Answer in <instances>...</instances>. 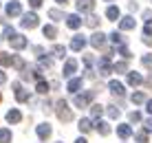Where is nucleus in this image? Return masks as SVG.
Segmentation results:
<instances>
[{
    "instance_id": "obj_35",
    "label": "nucleus",
    "mask_w": 152,
    "mask_h": 143,
    "mask_svg": "<svg viewBox=\"0 0 152 143\" xmlns=\"http://www.w3.org/2000/svg\"><path fill=\"white\" fill-rule=\"evenodd\" d=\"M49 18H53V20H62V18H64V13L57 11V9H51V11H49Z\"/></svg>"
},
{
    "instance_id": "obj_2",
    "label": "nucleus",
    "mask_w": 152,
    "mask_h": 143,
    "mask_svg": "<svg viewBox=\"0 0 152 143\" xmlns=\"http://www.w3.org/2000/svg\"><path fill=\"white\" fill-rule=\"evenodd\" d=\"M57 117H60V121H71L73 119V112H71V108H69V104L64 101V99H60L57 101Z\"/></svg>"
},
{
    "instance_id": "obj_18",
    "label": "nucleus",
    "mask_w": 152,
    "mask_h": 143,
    "mask_svg": "<svg viewBox=\"0 0 152 143\" xmlns=\"http://www.w3.org/2000/svg\"><path fill=\"white\" fill-rule=\"evenodd\" d=\"M141 82H143V77H141L139 73H134V71H128V84H130V86H139Z\"/></svg>"
},
{
    "instance_id": "obj_40",
    "label": "nucleus",
    "mask_w": 152,
    "mask_h": 143,
    "mask_svg": "<svg viewBox=\"0 0 152 143\" xmlns=\"http://www.w3.org/2000/svg\"><path fill=\"white\" fill-rule=\"evenodd\" d=\"M143 38H152V22L145 24V29H143Z\"/></svg>"
},
{
    "instance_id": "obj_15",
    "label": "nucleus",
    "mask_w": 152,
    "mask_h": 143,
    "mask_svg": "<svg viewBox=\"0 0 152 143\" xmlns=\"http://www.w3.org/2000/svg\"><path fill=\"white\" fill-rule=\"evenodd\" d=\"M117 134L121 136V139H128V136H132V128H130L128 123H121V125H117Z\"/></svg>"
},
{
    "instance_id": "obj_36",
    "label": "nucleus",
    "mask_w": 152,
    "mask_h": 143,
    "mask_svg": "<svg viewBox=\"0 0 152 143\" xmlns=\"http://www.w3.org/2000/svg\"><path fill=\"white\" fill-rule=\"evenodd\" d=\"M119 53H121V55H124V60H130V57H132V55H130V51H128V46H126V44H121V46H119Z\"/></svg>"
},
{
    "instance_id": "obj_28",
    "label": "nucleus",
    "mask_w": 152,
    "mask_h": 143,
    "mask_svg": "<svg viewBox=\"0 0 152 143\" xmlns=\"http://www.w3.org/2000/svg\"><path fill=\"white\" fill-rule=\"evenodd\" d=\"M11 60H13V55H9V53H0V66H11Z\"/></svg>"
},
{
    "instance_id": "obj_4",
    "label": "nucleus",
    "mask_w": 152,
    "mask_h": 143,
    "mask_svg": "<svg viewBox=\"0 0 152 143\" xmlns=\"http://www.w3.org/2000/svg\"><path fill=\"white\" fill-rule=\"evenodd\" d=\"M9 44H11V49H24L27 46V38L24 35H20V33H13L11 38H9Z\"/></svg>"
},
{
    "instance_id": "obj_46",
    "label": "nucleus",
    "mask_w": 152,
    "mask_h": 143,
    "mask_svg": "<svg viewBox=\"0 0 152 143\" xmlns=\"http://www.w3.org/2000/svg\"><path fill=\"white\" fill-rule=\"evenodd\" d=\"M145 110L152 115V99H148V101H145Z\"/></svg>"
},
{
    "instance_id": "obj_23",
    "label": "nucleus",
    "mask_w": 152,
    "mask_h": 143,
    "mask_svg": "<svg viewBox=\"0 0 152 143\" xmlns=\"http://www.w3.org/2000/svg\"><path fill=\"white\" fill-rule=\"evenodd\" d=\"M130 101H132L134 106H139V104L145 101V95L143 93H132V95H130Z\"/></svg>"
},
{
    "instance_id": "obj_14",
    "label": "nucleus",
    "mask_w": 152,
    "mask_h": 143,
    "mask_svg": "<svg viewBox=\"0 0 152 143\" xmlns=\"http://www.w3.org/2000/svg\"><path fill=\"white\" fill-rule=\"evenodd\" d=\"M66 24H69L71 29H80V26H82V18L77 13H71L69 18H66Z\"/></svg>"
},
{
    "instance_id": "obj_31",
    "label": "nucleus",
    "mask_w": 152,
    "mask_h": 143,
    "mask_svg": "<svg viewBox=\"0 0 152 143\" xmlns=\"http://www.w3.org/2000/svg\"><path fill=\"white\" fill-rule=\"evenodd\" d=\"M91 128H93L91 119H82V121H80V130H82V132H91Z\"/></svg>"
},
{
    "instance_id": "obj_10",
    "label": "nucleus",
    "mask_w": 152,
    "mask_h": 143,
    "mask_svg": "<svg viewBox=\"0 0 152 143\" xmlns=\"http://www.w3.org/2000/svg\"><path fill=\"white\" fill-rule=\"evenodd\" d=\"M134 24H137V22H134L132 15H126V18L119 20V29H121V31H130V29H134Z\"/></svg>"
},
{
    "instance_id": "obj_20",
    "label": "nucleus",
    "mask_w": 152,
    "mask_h": 143,
    "mask_svg": "<svg viewBox=\"0 0 152 143\" xmlns=\"http://www.w3.org/2000/svg\"><path fill=\"white\" fill-rule=\"evenodd\" d=\"M20 119H22L20 110H9V112H7V121H9V123H20Z\"/></svg>"
},
{
    "instance_id": "obj_11",
    "label": "nucleus",
    "mask_w": 152,
    "mask_h": 143,
    "mask_svg": "<svg viewBox=\"0 0 152 143\" xmlns=\"http://www.w3.org/2000/svg\"><path fill=\"white\" fill-rule=\"evenodd\" d=\"M84 46H86V38H84V35H75V38L71 40V49L73 51H82Z\"/></svg>"
},
{
    "instance_id": "obj_12",
    "label": "nucleus",
    "mask_w": 152,
    "mask_h": 143,
    "mask_svg": "<svg viewBox=\"0 0 152 143\" xmlns=\"http://www.w3.org/2000/svg\"><path fill=\"white\" fill-rule=\"evenodd\" d=\"M75 68H77V62H75V60H66L64 68H62V75H64V77H71L73 73H75Z\"/></svg>"
},
{
    "instance_id": "obj_6",
    "label": "nucleus",
    "mask_w": 152,
    "mask_h": 143,
    "mask_svg": "<svg viewBox=\"0 0 152 143\" xmlns=\"http://www.w3.org/2000/svg\"><path fill=\"white\" fill-rule=\"evenodd\" d=\"M113 73V66H110V57L104 55L102 60H99V75H110Z\"/></svg>"
},
{
    "instance_id": "obj_13",
    "label": "nucleus",
    "mask_w": 152,
    "mask_h": 143,
    "mask_svg": "<svg viewBox=\"0 0 152 143\" xmlns=\"http://www.w3.org/2000/svg\"><path fill=\"white\" fill-rule=\"evenodd\" d=\"M95 130H97L102 136H108V134H110V125H108L106 121H99V119L95 121Z\"/></svg>"
},
{
    "instance_id": "obj_27",
    "label": "nucleus",
    "mask_w": 152,
    "mask_h": 143,
    "mask_svg": "<svg viewBox=\"0 0 152 143\" xmlns=\"http://www.w3.org/2000/svg\"><path fill=\"white\" fill-rule=\"evenodd\" d=\"M91 115H93V117H95V119H99V117H102V115H104V106H99V104L91 106Z\"/></svg>"
},
{
    "instance_id": "obj_9",
    "label": "nucleus",
    "mask_w": 152,
    "mask_h": 143,
    "mask_svg": "<svg viewBox=\"0 0 152 143\" xmlns=\"http://www.w3.org/2000/svg\"><path fill=\"white\" fill-rule=\"evenodd\" d=\"M91 44L95 46V49H102V46L106 44V35H104L102 31H97V33H93V35H91Z\"/></svg>"
},
{
    "instance_id": "obj_34",
    "label": "nucleus",
    "mask_w": 152,
    "mask_h": 143,
    "mask_svg": "<svg viewBox=\"0 0 152 143\" xmlns=\"http://www.w3.org/2000/svg\"><path fill=\"white\" fill-rule=\"evenodd\" d=\"M110 40H113L117 46H121V44H124V38H121V33H117V31H115V33L110 35Z\"/></svg>"
},
{
    "instance_id": "obj_7",
    "label": "nucleus",
    "mask_w": 152,
    "mask_h": 143,
    "mask_svg": "<svg viewBox=\"0 0 152 143\" xmlns=\"http://www.w3.org/2000/svg\"><path fill=\"white\" fill-rule=\"evenodd\" d=\"M22 13V4L18 2V0H11V2H7V15L9 18H13V15H20Z\"/></svg>"
},
{
    "instance_id": "obj_19",
    "label": "nucleus",
    "mask_w": 152,
    "mask_h": 143,
    "mask_svg": "<svg viewBox=\"0 0 152 143\" xmlns=\"http://www.w3.org/2000/svg\"><path fill=\"white\" fill-rule=\"evenodd\" d=\"M38 136H40L42 141H44V139H49V136H51V125H49V123H42V125H38Z\"/></svg>"
},
{
    "instance_id": "obj_50",
    "label": "nucleus",
    "mask_w": 152,
    "mask_h": 143,
    "mask_svg": "<svg viewBox=\"0 0 152 143\" xmlns=\"http://www.w3.org/2000/svg\"><path fill=\"white\" fill-rule=\"evenodd\" d=\"M108 2H110V0H108Z\"/></svg>"
},
{
    "instance_id": "obj_24",
    "label": "nucleus",
    "mask_w": 152,
    "mask_h": 143,
    "mask_svg": "<svg viewBox=\"0 0 152 143\" xmlns=\"http://www.w3.org/2000/svg\"><path fill=\"white\" fill-rule=\"evenodd\" d=\"M113 73H128V62H117V64H113Z\"/></svg>"
},
{
    "instance_id": "obj_45",
    "label": "nucleus",
    "mask_w": 152,
    "mask_h": 143,
    "mask_svg": "<svg viewBox=\"0 0 152 143\" xmlns=\"http://www.w3.org/2000/svg\"><path fill=\"white\" fill-rule=\"evenodd\" d=\"M84 64H86V66H93V57L86 55V57H84Z\"/></svg>"
},
{
    "instance_id": "obj_1",
    "label": "nucleus",
    "mask_w": 152,
    "mask_h": 143,
    "mask_svg": "<svg viewBox=\"0 0 152 143\" xmlns=\"http://www.w3.org/2000/svg\"><path fill=\"white\" fill-rule=\"evenodd\" d=\"M93 99H95V90H86L82 95H75V97H73V104H75L77 108H86Z\"/></svg>"
},
{
    "instance_id": "obj_5",
    "label": "nucleus",
    "mask_w": 152,
    "mask_h": 143,
    "mask_svg": "<svg viewBox=\"0 0 152 143\" xmlns=\"http://www.w3.org/2000/svg\"><path fill=\"white\" fill-rule=\"evenodd\" d=\"M13 90H15V99H18L20 104H24V101H29V90H24L22 86H20L18 82H13Z\"/></svg>"
},
{
    "instance_id": "obj_38",
    "label": "nucleus",
    "mask_w": 152,
    "mask_h": 143,
    "mask_svg": "<svg viewBox=\"0 0 152 143\" xmlns=\"http://www.w3.org/2000/svg\"><path fill=\"white\" fill-rule=\"evenodd\" d=\"M40 66L42 68H51V66H53V62H51L49 57H40Z\"/></svg>"
},
{
    "instance_id": "obj_3",
    "label": "nucleus",
    "mask_w": 152,
    "mask_h": 143,
    "mask_svg": "<svg viewBox=\"0 0 152 143\" xmlns=\"http://www.w3.org/2000/svg\"><path fill=\"white\" fill-rule=\"evenodd\" d=\"M20 26H22V29H35V26H38V15L35 13H24L22 20H20Z\"/></svg>"
},
{
    "instance_id": "obj_49",
    "label": "nucleus",
    "mask_w": 152,
    "mask_h": 143,
    "mask_svg": "<svg viewBox=\"0 0 152 143\" xmlns=\"http://www.w3.org/2000/svg\"><path fill=\"white\" fill-rule=\"evenodd\" d=\"M57 2H60V4H66V2H69V0H57Z\"/></svg>"
},
{
    "instance_id": "obj_44",
    "label": "nucleus",
    "mask_w": 152,
    "mask_h": 143,
    "mask_svg": "<svg viewBox=\"0 0 152 143\" xmlns=\"http://www.w3.org/2000/svg\"><path fill=\"white\" fill-rule=\"evenodd\" d=\"M29 4H31V7H33V9H38L40 4H42V0H29Z\"/></svg>"
},
{
    "instance_id": "obj_29",
    "label": "nucleus",
    "mask_w": 152,
    "mask_h": 143,
    "mask_svg": "<svg viewBox=\"0 0 152 143\" xmlns=\"http://www.w3.org/2000/svg\"><path fill=\"white\" fill-rule=\"evenodd\" d=\"M11 64L18 68V71H24V66H27V64H24V60H22V57H18V55H15L13 60H11Z\"/></svg>"
},
{
    "instance_id": "obj_42",
    "label": "nucleus",
    "mask_w": 152,
    "mask_h": 143,
    "mask_svg": "<svg viewBox=\"0 0 152 143\" xmlns=\"http://www.w3.org/2000/svg\"><path fill=\"white\" fill-rule=\"evenodd\" d=\"M13 33H15V31H13V26H4V38H7V40L11 38Z\"/></svg>"
},
{
    "instance_id": "obj_48",
    "label": "nucleus",
    "mask_w": 152,
    "mask_h": 143,
    "mask_svg": "<svg viewBox=\"0 0 152 143\" xmlns=\"http://www.w3.org/2000/svg\"><path fill=\"white\" fill-rule=\"evenodd\" d=\"M75 143H88V141H86V139H77Z\"/></svg>"
},
{
    "instance_id": "obj_30",
    "label": "nucleus",
    "mask_w": 152,
    "mask_h": 143,
    "mask_svg": "<svg viewBox=\"0 0 152 143\" xmlns=\"http://www.w3.org/2000/svg\"><path fill=\"white\" fill-rule=\"evenodd\" d=\"M104 110L108 112V117H110V119H117L119 115H121V112H119V108H115V106H108V108H104Z\"/></svg>"
},
{
    "instance_id": "obj_21",
    "label": "nucleus",
    "mask_w": 152,
    "mask_h": 143,
    "mask_svg": "<svg viewBox=\"0 0 152 143\" xmlns=\"http://www.w3.org/2000/svg\"><path fill=\"white\" fill-rule=\"evenodd\" d=\"M42 33H44V38H49V40H53V38H55V35H57V29H55V26H53V24H46V26H44V29H42Z\"/></svg>"
},
{
    "instance_id": "obj_22",
    "label": "nucleus",
    "mask_w": 152,
    "mask_h": 143,
    "mask_svg": "<svg viewBox=\"0 0 152 143\" xmlns=\"http://www.w3.org/2000/svg\"><path fill=\"white\" fill-rule=\"evenodd\" d=\"M119 7H108V11H106V18L108 20H119Z\"/></svg>"
},
{
    "instance_id": "obj_47",
    "label": "nucleus",
    "mask_w": 152,
    "mask_h": 143,
    "mask_svg": "<svg viewBox=\"0 0 152 143\" xmlns=\"http://www.w3.org/2000/svg\"><path fill=\"white\" fill-rule=\"evenodd\" d=\"M7 82V75H4V71H0V84H4Z\"/></svg>"
},
{
    "instance_id": "obj_16",
    "label": "nucleus",
    "mask_w": 152,
    "mask_h": 143,
    "mask_svg": "<svg viewBox=\"0 0 152 143\" xmlns=\"http://www.w3.org/2000/svg\"><path fill=\"white\" fill-rule=\"evenodd\" d=\"M82 77H75V79H71V82H69V86H66V90H69V93H75L77 95V90H80V88H82Z\"/></svg>"
},
{
    "instance_id": "obj_33",
    "label": "nucleus",
    "mask_w": 152,
    "mask_h": 143,
    "mask_svg": "<svg viewBox=\"0 0 152 143\" xmlns=\"http://www.w3.org/2000/svg\"><path fill=\"white\" fill-rule=\"evenodd\" d=\"M134 141L137 143H148V132H137V134H134Z\"/></svg>"
},
{
    "instance_id": "obj_32",
    "label": "nucleus",
    "mask_w": 152,
    "mask_h": 143,
    "mask_svg": "<svg viewBox=\"0 0 152 143\" xmlns=\"http://www.w3.org/2000/svg\"><path fill=\"white\" fill-rule=\"evenodd\" d=\"M53 55H55V57H64V55H66V49H64L62 44H55V46H53Z\"/></svg>"
},
{
    "instance_id": "obj_25",
    "label": "nucleus",
    "mask_w": 152,
    "mask_h": 143,
    "mask_svg": "<svg viewBox=\"0 0 152 143\" xmlns=\"http://www.w3.org/2000/svg\"><path fill=\"white\" fill-rule=\"evenodd\" d=\"M0 143H11V130H7V128L0 130Z\"/></svg>"
},
{
    "instance_id": "obj_43",
    "label": "nucleus",
    "mask_w": 152,
    "mask_h": 143,
    "mask_svg": "<svg viewBox=\"0 0 152 143\" xmlns=\"http://www.w3.org/2000/svg\"><path fill=\"white\" fill-rule=\"evenodd\" d=\"M143 128H145V132H152V119H145L143 121Z\"/></svg>"
},
{
    "instance_id": "obj_17",
    "label": "nucleus",
    "mask_w": 152,
    "mask_h": 143,
    "mask_svg": "<svg viewBox=\"0 0 152 143\" xmlns=\"http://www.w3.org/2000/svg\"><path fill=\"white\" fill-rule=\"evenodd\" d=\"M108 88H110V93L117 95V97H121V95H124V84L121 82H115V79H113V82L108 84Z\"/></svg>"
},
{
    "instance_id": "obj_41",
    "label": "nucleus",
    "mask_w": 152,
    "mask_h": 143,
    "mask_svg": "<svg viewBox=\"0 0 152 143\" xmlns=\"http://www.w3.org/2000/svg\"><path fill=\"white\" fill-rule=\"evenodd\" d=\"M143 66H148V68H152V55H143Z\"/></svg>"
},
{
    "instance_id": "obj_37",
    "label": "nucleus",
    "mask_w": 152,
    "mask_h": 143,
    "mask_svg": "<svg viewBox=\"0 0 152 143\" xmlns=\"http://www.w3.org/2000/svg\"><path fill=\"white\" fill-rule=\"evenodd\" d=\"M128 119H130V121H132V123H139V121H141V115L137 112V110H132V112H130V115H128Z\"/></svg>"
},
{
    "instance_id": "obj_8",
    "label": "nucleus",
    "mask_w": 152,
    "mask_h": 143,
    "mask_svg": "<svg viewBox=\"0 0 152 143\" xmlns=\"http://www.w3.org/2000/svg\"><path fill=\"white\" fill-rule=\"evenodd\" d=\"M93 9H95V0H77V11L91 13Z\"/></svg>"
},
{
    "instance_id": "obj_39",
    "label": "nucleus",
    "mask_w": 152,
    "mask_h": 143,
    "mask_svg": "<svg viewBox=\"0 0 152 143\" xmlns=\"http://www.w3.org/2000/svg\"><path fill=\"white\" fill-rule=\"evenodd\" d=\"M97 22H99L97 15H88V20H86V24H88V26H97Z\"/></svg>"
},
{
    "instance_id": "obj_26",
    "label": "nucleus",
    "mask_w": 152,
    "mask_h": 143,
    "mask_svg": "<svg viewBox=\"0 0 152 143\" xmlns=\"http://www.w3.org/2000/svg\"><path fill=\"white\" fill-rule=\"evenodd\" d=\"M49 82H44V79H40V82H38V86H35V90H38V93H42V95H46V93H49Z\"/></svg>"
},
{
    "instance_id": "obj_51",
    "label": "nucleus",
    "mask_w": 152,
    "mask_h": 143,
    "mask_svg": "<svg viewBox=\"0 0 152 143\" xmlns=\"http://www.w3.org/2000/svg\"><path fill=\"white\" fill-rule=\"evenodd\" d=\"M0 99H2V97H0Z\"/></svg>"
}]
</instances>
